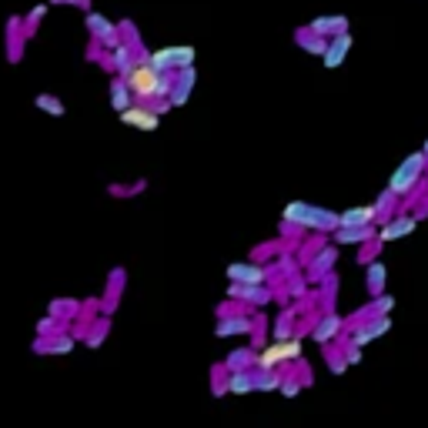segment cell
Masks as SVG:
<instances>
[{
    "label": "cell",
    "mask_w": 428,
    "mask_h": 428,
    "mask_svg": "<svg viewBox=\"0 0 428 428\" xmlns=\"http://www.w3.org/2000/svg\"><path fill=\"white\" fill-rule=\"evenodd\" d=\"M281 218L298 224V228H305L308 234H335L341 228V214H335L328 208H315L308 201H288Z\"/></svg>",
    "instance_id": "obj_1"
},
{
    "label": "cell",
    "mask_w": 428,
    "mask_h": 428,
    "mask_svg": "<svg viewBox=\"0 0 428 428\" xmlns=\"http://www.w3.org/2000/svg\"><path fill=\"white\" fill-rule=\"evenodd\" d=\"M425 171H428V157H425V154H422V151L408 154L405 161L395 167V174L388 177V187L395 191L398 198H405L408 191H412V187H415L418 181L425 177Z\"/></svg>",
    "instance_id": "obj_2"
},
{
    "label": "cell",
    "mask_w": 428,
    "mask_h": 428,
    "mask_svg": "<svg viewBox=\"0 0 428 428\" xmlns=\"http://www.w3.org/2000/svg\"><path fill=\"white\" fill-rule=\"evenodd\" d=\"M301 358V338H288V341H271L258 352V362L254 368L261 372H271V368H285V365H295Z\"/></svg>",
    "instance_id": "obj_3"
},
{
    "label": "cell",
    "mask_w": 428,
    "mask_h": 428,
    "mask_svg": "<svg viewBox=\"0 0 428 428\" xmlns=\"http://www.w3.org/2000/svg\"><path fill=\"white\" fill-rule=\"evenodd\" d=\"M84 24H88L90 41H94V44H100L104 51H114V47L124 41L121 24L108 21V17H104V14H98V11H84Z\"/></svg>",
    "instance_id": "obj_4"
},
{
    "label": "cell",
    "mask_w": 428,
    "mask_h": 428,
    "mask_svg": "<svg viewBox=\"0 0 428 428\" xmlns=\"http://www.w3.org/2000/svg\"><path fill=\"white\" fill-rule=\"evenodd\" d=\"M147 61L157 71H181V67H191L198 61V51L191 44H171V47H161V51H147Z\"/></svg>",
    "instance_id": "obj_5"
},
{
    "label": "cell",
    "mask_w": 428,
    "mask_h": 428,
    "mask_svg": "<svg viewBox=\"0 0 428 428\" xmlns=\"http://www.w3.org/2000/svg\"><path fill=\"white\" fill-rule=\"evenodd\" d=\"M224 278L234 281V285H268L271 281V264L261 261H234L224 268Z\"/></svg>",
    "instance_id": "obj_6"
},
{
    "label": "cell",
    "mask_w": 428,
    "mask_h": 428,
    "mask_svg": "<svg viewBox=\"0 0 428 428\" xmlns=\"http://www.w3.org/2000/svg\"><path fill=\"white\" fill-rule=\"evenodd\" d=\"M228 298L241 301V305H251L254 311H258V308L271 305V301L278 298V291H275L271 281H268V285H234V281H231V285H228Z\"/></svg>",
    "instance_id": "obj_7"
},
{
    "label": "cell",
    "mask_w": 428,
    "mask_h": 428,
    "mask_svg": "<svg viewBox=\"0 0 428 428\" xmlns=\"http://www.w3.org/2000/svg\"><path fill=\"white\" fill-rule=\"evenodd\" d=\"M335 264H338V244H321L318 251L308 258L305 264V275L311 285H321V278L331 275L335 271Z\"/></svg>",
    "instance_id": "obj_8"
},
{
    "label": "cell",
    "mask_w": 428,
    "mask_h": 428,
    "mask_svg": "<svg viewBox=\"0 0 428 428\" xmlns=\"http://www.w3.org/2000/svg\"><path fill=\"white\" fill-rule=\"evenodd\" d=\"M348 328V321L341 318L338 311H321L318 321L311 325V341H318L321 348L325 345H331V341H338V335Z\"/></svg>",
    "instance_id": "obj_9"
},
{
    "label": "cell",
    "mask_w": 428,
    "mask_h": 428,
    "mask_svg": "<svg viewBox=\"0 0 428 428\" xmlns=\"http://www.w3.org/2000/svg\"><path fill=\"white\" fill-rule=\"evenodd\" d=\"M121 124L124 127H134V131H144V134H151L161 127V114L157 110H151L147 104H134V108H127L121 114Z\"/></svg>",
    "instance_id": "obj_10"
},
{
    "label": "cell",
    "mask_w": 428,
    "mask_h": 428,
    "mask_svg": "<svg viewBox=\"0 0 428 428\" xmlns=\"http://www.w3.org/2000/svg\"><path fill=\"white\" fill-rule=\"evenodd\" d=\"M418 214H395V218H388L378 228V241L388 244V241H398V238H408V234H415L418 228Z\"/></svg>",
    "instance_id": "obj_11"
},
{
    "label": "cell",
    "mask_w": 428,
    "mask_h": 428,
    "mask_svg": "<svg viewBox=\"0 0 428 428\" xmlns=\"http://www.w3.org/2000/svg\"><path fill=\"white\" fill-rule=\"evenodd\" d=\"M258 325V311L254 315H228V318L214 321V338H234V335H251Z\"/></svg>",
    "instance_id": "obj_12"
},
{
    "label": "cell",
    "mask_w": 428,
    "mask_h": 428,
    "mask_svg": "<svg viewBox=\"0 0 428 428\" xmlns=\"http://www.w3.org/2000/svg\"><path fill=\"white\" fill-rule=\"evenodd\" d=\"M74 345H77V338L71 331H64V335H37L31 348H33V355H71Z\"/></svg>",
    "instance_id": "obj_13"
},
{
    "label": "cell",
    "mask_w": 428,
    "mask_h": 428,
    "mask_svg": "<svg viewBox=\"0 0 428 428\" xmlns=\"http://www.w3.org/2000/svg\"><path fill=\"white\" fill-rule=\"evenodd\" d=\"M124 278H127V271L124 268H114L108 275V291L100 295V315H114L118 311V305H121V295H124Z\"/></svg>",
    "instance_id": "obj_14"
},
{
    "label": "cell",
    "mask_w": 428,
    "mask_h": 428,
    "mask_svg": "<svg viewBox=\"0 0 428 428\" xmlns=\"http://www.w3.org/2000/svg\"><path fill=\"white\" fill-rule=\"evenodd\" d=\"M194 84H198V67H181L177 71V80H174V90H171V108H184L187 100H191V94H194Z\"/></svg>",
    "instance_id": "obj_15"
},
{
    "label": "cell",
    "mask_w": 428,
    "mask_h": 428,
    "mask_svg": "<svg viewBox=\"0 0 428 428\" xmlns=\"http://www.w3.org/2000/svg\"><path fill=\"white\" fill-rule=\"evenodd\" d=\"M378 221L372 224H352V228H338L335 231V244H368V241H378Z\"/></svg>",
    "instance_id": "obj_16"
},
{
    "label": "cell",
    "mask_w": 428,
    "mask_h": 428,
    "mask_svg": "<svg viewBox=\"0 0 428 428\" xmlns=\"http://www.w3.org/2000/svg\"><path fill=\"white\" fill-rule=\"evenodd\" d=\"M352 33L345 31V33H338V37H331L328 41V51H325V57H321V64L328 67V71H335V67H341L345 64V57H348V51H352Z\"/></svg>",
    "instance_id": "obj_17"
},
{
    "label": "cell",
    "mask_w": 428,
    "mask_h": 428,
    "mask_svg": "<svg viewBox=\"0 0 428 428\" xmlns=\"http://www.w3.org/2000/svg\"><path fill=\"white\" fill-rule=\"evenodd\" d=\"M137 100H134V90H131V84H127V77H121V74H114L110 77V108L118 110V114H124L127 108H134Z\"/></svg>",
    "instance_id": "obj_18"
},
{
    "label": "cell",
    "mask_w": 428,
    "mask_h": 428,
    "mask_svg": "<svg viewBox=\"0 0 428 428\" xmlns=\"http://www.w3.org/2000/svg\"><path fill=\"white\" fill-rule=\"evenodd\" d=\"M80 311H84V301H77V298H54L47 305V315H54V318L67 321V325H74L80 318Z\"/></svg>",
    "instance_id": "obj_19"
},
{
    "label": "cell",
    "mask_w": 428,
    "mask_h": 428,
    "mask_svg": "<svg viewBox=\"0 0 428 428\" xmlns=\"http://www.w3.org/2000/svg\"><path fill=\"white\" fill-rule=\"evenodd\" d=\"M295 44L301 47V51H308V54L325 57V51H328V37L315 33L311 27H298V31H295Z\"/></svg>",
    "instance_id": "obj_20"
},
{
    "label": "cell",
    "mask_w": 428,
    "mask_h": 428,
    "mask_svg": "<svg viewBox=\"0 0 428 428\" xmlns=\"http://www.w3.org/2000/svg\"><path fill=\"white\" fill-rule=\"evenodd\" d=\"M315 33H321V37H338V33L348 31V17H341V14H328V17H315V21L308 24Z\"/></svg>",
    "instance_id": "obj_21"
},
{
    "label": "cell",
    "mask_w": 428,
    "mask_h": 428,
    "mask_svg": "<svg viewBox=\"0 0 428 428\" xmlns=\"http://www.w3.org/2000/svg\"><path fill=\"white\" fill-rule=\"evenodd\" d=\"M295 321H298V308H295V305H288L285 311H281V315H278V318H275V328H271V338H275V341L298 338Z\"/></svg>",
    "instance_id": "obj_22"
},
{
    "label": "cell",
    "mask_w": 428,
    "mask_h": 428,
    "mask_svg": "<svg viewBox=\"0 0 428 428\" xmlns=\"http://www.w3.org/2000/svg\"><path fill=\"white\" fill-rule=\"evenodd\" d=\"M385 278H388L385 261H372V264H368V271H365V288H368V295H372V298L385 295Z\"/></svg>",
    "instance_id": "obj_23"
},
{
    "label": "cell",
    "mask_w": 428,
    "mask_h": 428,
    "mask_svg": "<svg viewBox=\"0 0 428 428\" xmlns=\"http://www.w3.org/2000/svg\"><path fill=\"white\" fill-rule=\"evenodd\" d=\"M281 382H285V368H271V372L254 368V392H281Z\"/></svg>",
    "instance_id": "obj_24"
},
{
    "label": "cell",
    "mask_w": 428,
    "mask_h": 428,
    "mask_svg": "<svg viewBox=\"0 0 428 428\" xmlns=\"http://www.w3.org/2000/svg\"><path fill=\"white\" fill-rule=\"evenodd\" d=\"M254 362H258V352L248 345V348H234V352H228L224 368H228V372H244V368H254Z\"/></svg>",
    "instance_id": "obj_25"
},
{
    "label": "cell",
    "mask_w": 428,
    "mask_h": 428,
    "mask_svg": "<svg viewBox=\"0 0 428 428\" xmlns=\"http://www.w3.org/2000/svg\"><path fill=\"white\" fill-rule=\"evenodd\" d=\"M372 221H378V211H375V204L341 211V228H352V224H372Z\"/></svg>",
    "instance_id": "obj_26"
},
{
    "label": "cell",
    "mask_w": 428,
    "mask_h": 428,
    "mask_svg": "<svg viewBox=\"0 0 428 428\" xmlns=\"http://www.w3.org/2000/svg\"><path fill=\"white\" fill-rule=\"evenodd\" d=\"M325 362H328V372L331 375H345L352 365H348V358H345V348H341L338 341H331V345H325Z\"/></svg>",
    "instance_id": "obj_27"
},
{
    "label": "cell",
    "mask_w": 428,
    "mask_h": 428,
    "mask_svg": "<svg viewBox=\"0 0 428 428\" xmlns=\"http://www.w3.org/2000/svg\"><path fill=\"white\" fill-rule=\"evenodd\" d=\"M228 388H231V395H251L254 392V368L231 372L228 375Z\"/></svg>",
    "instance_id": "obj_28"
},
{
    "label": "cell",
    "mask_w": 428,
    "mask_h": 428,
    "mask_svg": "<svg viewBox=\"0 0 428 428\" xmlns=\"http://www.w3.org/2000/svg\"><path fill=\"white\" fill-rule=\"evenodd\" d=\"M47 7H51V4L44 0V4H37V7H31V11H27V17H24V37H27V41H33V33H37V27L44 24Z\"/></svg>",
    "instance_id": "obj_29"
},
{
    "label": "cell",
    "mask_w": 428,
    "mask_h": 428,
    "mask_svg": "<svg viewBox=\"0 0 428 428\" xmlns=\"http://www.w3.org/2000/svg\"><path fill=\"white\" fill-rule=\"evenodd\" d=\"M108 335H110V318H108V315H100V318L94 321V325H90V331H88V338H84V345H88V348H100Z\"/></svg>",
    "instance_id": "obj_30"
},
{
    "label": "cell",
    "mask_w": 428,
    "mask_h": 428,
    "mask_svg": "<svg viewBox=\"0 0 428 428\" xmlns=\"http://www.w3.org/2000/svg\"><path fill=\"white\" fill-rule=\"evenodd\" d=\"M33 104L44 110V114H51V118H64V114H67V104L57 98V94H37Z\"/></svg>",
    "instance_id": "obj_31"
},
{
    "label": "cell",
    "mask_w": 428,
    "mask_h": 428,
    "mask_svg": "<svg viewBox=\"0 0 428 428\" xmlns=\"http://www.w3.org/2000/svg\"><path fill=\"white\" fill-rule=\"evenodd\" d=\"M395 201H398V194L392 191V187H385L382 194H378V201H375V211H378V224H385L388 218H395L392 211H395Z\"/></svg>",
    "instance_id": "obj_32"
},
{
    "label": "cell",
    "mask_w": 428,
    "mask_h": 428,
    "mask_svg": "<svg viewBox=\"0 0 428 428\" xmlns=\"http://www.w3.org/2000/svg\"><path fill=\"white\" fill-rule=\"evenodd\" d=\"M228 375H231V372L224 368V362L211 368V395H214V398L231 395V388H228Z\"/></svg>",
    "instance_id": "obj_33"
},
{
    "label": "cell",
    "mask_w": 428,
    "mask_h": 428,
    "mask_svg": "<svg viewBox=\"0 0 428 428\" xmlns=\"http://www.w3.org/2000/svg\"><path fill=\"white\" fill-rule=\"evenodd\" d=\"M64 331H71V325L54 318V315H44V318L37 321V335H64Z\"/></svg>",
    "instance_id": "obj_34"
},
{
    "label": "cell",
    "mask_w": 428,
    "mask_h": 428,
    "mask_svg": "<svg viewBox=\"0 0 428 428\" xmlns=\"http://www.w3.org/2000/svg\"><path fill=\"white\" fill-rule=\"evenodd\" d=\"M144 187H147V181H134V184H108V194L110 198H134V194H141Z\"/></svg>",
    "instance_id": "obj_35"
},
{
    "label": "cell",
    "mask_w": 428,
    "mask_h": 428,
    "mask_svg": "<svg viewBox=\"0 0 428 428\" xmlns=\"http://www.w3.org/2000/svg\"><path fill=\"white\" fill-rule=\"evenodd\" d=\"M392 308H395V295H378V298H372V315L375 318H385V315H392Z\"/></svg>",
    "instance_id": "obj_36"
},
{
    "label": "cell",
    "mask_w": 428,
    "mask_h": 428,
    "mask_svg": "<svg viewBox=\"0 0 428 428\" xmlns=\"http://www.w3.org/2000/svg\"><path fill=\"white\" fill-rule=\"evenodd\" d=\"M378 248H382V241H368V244H362V251H358V264H368L372 261H378Z\"/></svg>",
    "instance_id": "obj_37"
},
{
    "label": "cell",
    "mask_w": 428,
    "mask_h": 428,
    "mask_svg": "<svg viewBox=\"0 0 428 428\" xmlns=\"http://www.w3.org/2000/svg\"><path fill=\"white\" fill-rule=\"evenodd\" d=\"M264 335H268V331H264V318L258 315V325H254V331H251V348L254 352H261L264 348Z\"/></svg>",
    "instance_id": "obj_38"
},
{
    "label": "cell",
    "mask_w": 428,
    "mask_h": 428,
    "mask_svg": "<svg viewBox=\"0 0 428 428\" xmlns=\"http://www.w3.org/2000/svg\"><path fill=\"white\" fill-rule=\"evenodd\" d=\"M51 7H77V11H94L90 0H47Z\"/></svg>",
    "instance_id": "obj_39"
},
{
    "label": "cell",
    "mask_w": 428,
    "mask_h": 428,
    "mask_svg": "<svg viewBox=\"0 0 428 428\" xmlns=\"http://www.w3.org/2000/svg\"><path fill=\"white\" fill-rule=\"evenodd\" d=\"M345 358H348V365H362L365 352H362V348H355V345H345Z\"/></svg>",
    "instance_id": "obj_40"
},
{
    "label": "cell",
    "mask_w": 428,
    "mask_h": 428,
    "mask_svg": "<svg viewBox=\"0 0 428 428\" xmlns=\"http://www.w3.org/2000/svg\"><path fill=\"white\" fill-rule=\"evenodd\" d=\"M422 154H425V157H428V141H425V147H422Z\"/></svg>",
    "instance_id": "obj_41"
}]
</instances>
